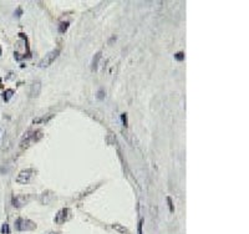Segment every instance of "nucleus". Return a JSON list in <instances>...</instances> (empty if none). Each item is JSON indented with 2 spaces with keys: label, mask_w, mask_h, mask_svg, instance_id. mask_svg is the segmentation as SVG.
Masks as SVG:
<instances>
[{
  "label": "nucleus",
  "mask_w": 249,
  "mask_h": 234,
  "mask_svg": "<svg viewBox=\"0 0 249 234\" xmlns=\"http://www.w3.org/2000/svg\"><path fill=\"white\" fill-rule=\"evenodd\" d=\"M60 54V50L56 49V50H52V51H50V53L48 55H45V57L41 60V61L39 62V66L40 67H46V66H50L52 62H54V60Z\"/></svg>",
  "instance_id": "1"
},
{
  "label": "nucleus",
  "mask_w": 249,
  "mask_h": 234,
  "mask_svg": "<svg viewBox=\"0 0 249 234\" xmlns=\"http://www.w3.org/2000/svg\"><path fill=\"white\" fill-rule=\"evenodd\" d=\"M15 228L17 229V230H31V229L35 228V224L33 222L27 221V219L19 218L15 222Z\"/></svg>",
  "instance_id": "2"
},
{
  "label": "nucleus",
  "mask_w": 249,
  "mask_h": 234,
  "mask_svg": "<svg viewBox=\"0 0 249 234\" xmlns=\"http://www.w3.org/2000/svg\"><path fill=\"white\" fill-rule=\"evenodd\" d=\"M33 173H34L33 170H24V171H21L19 174H17V177H16V182H17V183H21V184L29 183L30 179H31V177H33Z\"/></svg>",
  "instance_id": "3"
},
{
  "label": "nucleus",
  "mask_w": 249,
  "mask_h": 234,
  "mask_svg": "<svg viewBox=\"0 0 249 234\" xmlns=\"http://www.w3.org/2000/svg\"><path fill=\"white\" fill-rule=\"evenodd\" d=\"M69 213H70V210H69L67 208H62L61 210H59V213L56 214V217H55V223L61 224V223H64L65 221H67Z\"/></svg>",
  "instance_id": "4"
},
{
  "label": "nucleus",
  "mask_w": 249,
  "mask_h": 234,
  "mask_svg": "<svg viewBox=\"0 0 249 234\" xmlns=\"http://www.w3.org/2000/svg\"><path fill=\"white\" fill-rule=\"evenodd\" d=\"M40 90H41V83L39 81L34 82L33 85H31V88H30V96L31 97H38L39 93H40Z\"/></svg>",
  "instance_id": "5"
},
{
  "label": "nucleus",
  "mask_w": 249,
  "mask_h": 234,
  "mask_svg": "<svg viewBox=\"0 0 249 234\" xmlns=\"http://www.w3.org/2000/svg\"><path fill=\"white\" fill-rule=\"evenodd\" d=\"M25 203H26L25 197L17 195V197H14V198H13V205H14V207H16V208L22 207V205H24Z\"/></svg>",
  "instance_id": "6"
},
{
  "label": "nucleus",
  "mask_w": 249,
  "mask_h": 234,
  "mask_svg": "<svg viewBox=\"0 0 249 234\" xmlns=\"http://www.w3.org/2000/svg\"><path fill=\"white\" fill-rule=\"evenodd\" d=\"M13 95H14V91L11 90V88H9V90H5V92L3 93V99H4V101L8 102V101L13 97Z\"/></svg>",
  "instance_id": "7"
},
{
  "label": "nucleus",
  "mask_w": 249,
  "mask_h": 234,
  "mask_svg": "<svg viewBox=\"0 0 249 234\" xmlns=\"http://www.w3.org/2000/svg\"><path fill=\"white\" fill-rule=\"evenodd\" d=\"M100 59H101V53H97V54L95 55L94 60H92V70H96V69H97V65H99Z\"/></svg>",
  "instance_id": "8"
},
{
  "label": "nucleus",
  "mask_w": 249,
  "mask_h": 234,
  "mask_svg": "<svg viewBox=\"0 0 249 234\" xmlns=\"http://www.w3.org/2000/svg\"><path fill=\"white\" fill-rule=\"evenodd\" d=\"M112 228L113 229H116V230H118V232H121V233H123V234H128V230L124 227H122L121 224H112Z\"/></svg>",
  "instance_id": "9"
},
{
  "label": "nucleus",
  "mask_w": 249,
  "mask_h": 234,
  "mask_svg": "<svg viewBox=\"0 0 249 234\" xmlns=\"http://www.w3.org/2000/svg\"><path fill=\"white\" fill-rule=\"evenodd\" d=\"M67 27H69V22L67 21L66 22H61V24H60V27H59V31L60 32H65L67 30Z\"/></svg>",
  "instance_id": "10"
},
{
  "label": "nucleus",
  "mask_w": 249,
  "mask_h": 234,
  "mask_svg": "<svg viewBox=\"0 0 249 234\" xmlns=\"http://www.w3.org/2000/svg\"><path fill=\"white\" fill-rule=\"evenodd\" d=\"M174 59L178 60V61H182V60L184 59V54L183 53H177L176 55H174Z\"/></svg>",
  "instance_id": "11"
},
{
  "label": "nucleus",
  "mask_w": 249,
  "mask_h": 234,
  "mask_svg": "<svg viewBox=\"0 0 249 234\" xmlns=\"http://www.w3.org/2000/svg\"><path fill=\"white\" fill-rule=\"evenodd\" d=\"M1 233H3V234H8V233H9V227H8V224H6V223H4V224H3Z\"/></svg>",
  "instance_id": "12"
},
{
  "label": "nucleus",
  "mask_w": 249,
  "mask_h": 234,
  "mask_svg": "<svg viewBox=\"0 0 249 234\" xmlns=\"http://www.w3.org/2000/svg\"><path fill=\"white\" fill-rule=\"evenodd\" d=\"M121 118H122V122L124 125V127H127V113H122Z\"/></svg>",
  "instance_id": "13"
},
{
  "label": "nucleus",
  "mask_w": 249,
  "mask_h": 234,
  "mask_svg": "<svg viewBox=\"0 0 249 234\" xmlns=\"http://www.w3.org/2000/svg\"><path fill=\"white\" fill-rule=\"evenodd\" d=\"M167 202H168V205H169V210L171 212H173L174 208H173V204H172V199H171L169 197H167Z\"/></svg>",
  "instance_id": "14"
},
{
  "label": "nucleus",
  "mask_w": 249,
  "mask_h": 234,
  "mask_svg": "<svg viewBox=\"0 0 249 234\" xmlns=\"http://www.w3.org/2000/svg\"><path fill=\"white\" fill-rule=\"evenodd\" d=\"M142 224H143V221H140V223H138V234H142Z\"/></svg>",
  "instance_id": "15"
},
{
  "label": "nucleus",
  "mask_w": 249,
  "mask_h": 234,
  "mask_svg": "<svg viewBox=\"0 0 249 234\" xmlns=\"http://www.w3.org/2000/svg\"><path fill=\"white\" fill-rule=\"evenodd\" d=\"M97 97H99L100 100H102V99H104V91H102V90H101V91H99V95H97Z\"/></svg>",
  "instance_id": "16"
},
{
  "label": "nucleus",
  "mask_w": 249,
  "mask_h": 234,
  "mask_svg": "<svg viewBox=\"0 0 249 234\" xmlns=\"http://www.w3.org/2000/svg\"><path fill=\"white\" fill-rule=\"evenodd\" d=\"M1 53H3V51H1V46H0V56H1Z\"/></svg>",
  "instance_id": "17"
},
{
  "label": "nucleus",
  "mask_w": 249,
  "mask_h": 234,
  "mask_svg": "<svg viewBox=\"0 0 249 234\" xmlns=\"http://www.w3.org/2000/svg\"><path fill=\"white\" fill-rule=\"evenodd\" d=\"M50 234H59V233H56V232H52V233H50Z\"/></svg>",
  "instance_id": "18"
}]
</instances>
